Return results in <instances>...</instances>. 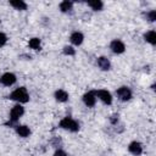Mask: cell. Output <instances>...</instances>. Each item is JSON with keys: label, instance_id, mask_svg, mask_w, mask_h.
<instances>
[{"label": "cell", "instance_id": "10", "mask_svg": "<svg viewBox=\"0 0 156 156\" xmlns=\"http://www.w3.org/2000/svg\"><path fill=\"white\" fill-rule=\"evenodd\" d=\"M69 40H71V43H72L73 45L79 46V45H82V43H83V40H84V35H83L82 32L76 30V32H73V33L69 35Z\"/></svg>", "mask_w": 156, "mask_h": 156}, {"label": "cell", "instance_id": "19", "mask_svg": "<svg viewBox=\"0 0 156 156\" xmlns=\"http://www.w3.org/2000/svg\"><path fill=\"white\" fill-rule=\"evenodd\" d=\"M144 16H145V18H146L147 21H150V22L156 21V11H155V10H150V11H147L146 13H144Z\"/></svg>", "mask_w": 156, "mask_h": 156}, {"label": "cell", "instance_id": "24", "mask_svg": "<svg viewBox=\"0 0 156 156\" xmlns=\"http://www.w3.org/2000/svg\"><path fill=\"white\" fill-rule=\"evenodd\" d=\"M52 143H54L55 146H60V144H61V139H60V138H58V139H55Z\"/></svg>", "mask_w": 156, "mask_h": 156}, {"label": "cell", "instance_id": "8", "mask_svg": "<svg viewBox=\"0 0 156 156\" xmlns=\"http://www.w3.org/2000/svg\"><path fill=\"white\" fill-rule=\"evenodd\" d=\"M83 102H84V105L85 106H88V107H93V106H95V104H96V94H95V91H93V90H90V91H87L84 95H83Z\"/></svg>", "mask_w": 156, "mask_h": 156}, {"label": "cell", "instance_id": "12", "mask_svg": "<svg viewBox=\"0 0 156 156\" xmlns=\"http://www.w3.org/2000/svg\"><path fill=\"white\" fill-rule=\"evenodd\" d=\"M96 63H98L99 68L102 69V71H108V69L111 68V62H110V60H108L107 57H105V56H100V57H98Z\"/></svg>", "mask_w": 156, "mask_h": 156}, {"label": "cell", "instance_id": "7", "mask_svg": "<svg viewBox=\"0 0 156 156\" xmlns=\"http://www.w3.org/2000/svg\"><path fill=\"white\" fill-rule=\"evenodd\" d=\"M16 80H17L16 76H15L13 73H11V72H6V73H4V74L0 77V84H2V85H5V87H11V85H13V84L16 83Z\"/></svg>", "mask_w": 156, "mask_h": 156}, {"label": "cell", "instance_id": "18", "mask_svg": "<svg viewBox=\"0 0 156 156\" xmlns=\"http://www.w3.org/2000/svg\"><path fill=\"white\" fill-rule=\"evenodd\" d=\"M28 45L30 49L33 50H40V46H41V41L39 38H30L29 41H28Z\"/></svg>", "mask_w": 156, "mask_h": 156}, {"label": "cell", "instance_id": "20", "mask_svg": "<svg viewBox=\"0 0 156 156\" xmlns=\"http://www.w3.org/2000/svg\"><path fill=\"white\" fill-rule=\"evenodd\" d=\"M63 54L67 55V56H73L76 54V49H73V46H69V45H66L63 48Z\"/></svg>", "mask_w": 156, "mask_h": 156}, {"label": "cell", "instance_id": "17", "mask_svg": "<svg viewBox=\"0 0 156 156\" xmlns=\"http://www.w3.org/2000/svg\"><path fill=\"white\" fill-rule=\"evenodd\" d=\"M87 4H88V6H89L91 10H94V11H100V10H102V7H104V2L100 1V0L88 1Z\"/></svg>", "mask_w": 156, "mask_h": 156}, {"label": "cell", "instance_id": "13", "mask_svg": "<svg viewBox=\"0 0 156 156\" xmlns=\"http://www.w3.org/2000/svg\"><path fill=\"white\" fill-rule=\"evenodd\" d=\"M54 96H55L56 101H58V102H66L68 100V98H69L68 96V93L66 90H63V89H57L55 91Z\"/></svg>", "mask_w": 156, "mask_h": 156}, {"label": "cell", "instance_id": "11", "mask_svg": "<svg viewBox=\"0 0 156 156\" xmlns=\"http://www.w3.org/2000/svg\"><path fill=\"white\" fill-rule=\"evenodd\" d=\"M16 128V133L17 135H20L21 138H27L30 135V129L28 126H24V124H17L15 126Z\"/></svg>", "mask_w": 156, "mask_h": 156}, {"label": "cell", "instance_id": "14", "mask_svg": "<svg viewBox=\"0 0 156 156\" xmlns=\"http://www.w3.org/2000/svg\"><path fill=\"white\" fill-rule=\"evenodd\" d=\"M144 40H145L146 43L151 44V45H155V44H156V32H155L154 29L146 32V33L144 34Z\"/></svg>", "mask_w": 156, "mask_h": 156}, {"label": "cell", "instance_id": "15", "mask_svg": "<svg viewBox=\"0 0 156 156\" xmlns=\"http://www.w3.org/2000/svg\"><path fill=\"white\" fill-rule=\"evenodd\" d=\"M73 9V2L72 1H68V0H65L60 4V11L61 12H65V13H68L71 12Z\"/></svg>", "mask_w": 156, "mask_h": 156}, {"label": "cell", "instance_id": "23", "mask_svg": "<svg viewBox=\"0 0 156 156\" xmlns=\"http://www.w3.org/2000/svg\"><path fill=\"white\" fill-rule=\"evenodd\" d=\"M110 121H111L112 124H117V122H118V115H113Z\"/></svg>", "mask_w": 156, "mask_h": 156}, {"label": "cell", "instance_id": "9", "mask_svg": "<svg viewBox=\"0 0 156 156\" xmlns=\"http://www.w3.org/2000/svg\"><path fill=\"white\" fill-rule=\"evenodd\" d=\"M128 150H129V152H130L132 155H134V156H140V155L143 154V145H141L139 141L134 140V141H132V143L128 145Z\"/></svg>", "mask_w": 156, "mask_h": 156}, {"label": "cell", "instance_id": "2", "mask_svg": "<svg viewBox=\"0 0 156 156\" xmlns=\"http://www.w3.org/2000/svg\"><path fill=\"white\" fill-rule=\"evenodd\" d=\"M58 126H60V128L66 129V130L72 132V133H76V132L79 130V123H78L74 118H72V117H69V116L63 117V118L60 121Z\"/></svg>", "mask_w": 156, "mask_h": 156}, {"label": "cell", "instance_id": "1", "mask_svg": "<svg viewBox=\"0 0 156 156\" xmlns=\"http://www.w3.org/2000/svg\"><path fill=\"white\" fill-rule=\"evenodd\" d=\"M10 99L16 101L17 104H26L29 100V94L24 87H20L10 94Z\"/></svg>", "mask_w": 156, "mask_h": 156}, {"label": "cell", "instance_id": "5", "mask_svg": "<svg viewBox=\"0 0 156 156\" xmlns=\"http://www.w3.org/2000/svg\"><path fill=\"white\" fill-rule=\"evenodd\" d=\"M95 94H96V98H98L101 102H104L105 105H111V104H112V95H111V93H110L108 90H106V89H100V90H96Z\"/></svg>", "mask_w": 156, "mask_h": 156}, {"label": "cell", "instance_id": "6", "mask_svg": "<svg viewBox=\"0 0 156 156\" xmlns=\"http://www.w3.org/2000/svg\"><path fill=\"white\" fill-rule=\"evenodd\" d=\"M110 49H111V51H112L113 54L119 55V54H123V52L126 51V45H124V43H123L122 40H119V39H115V40L111 41V44H110Z\"/></svg>", "mask_w": 156, "mask_h": 156}, {"label": "cell", "instance_id": "16", "mask_svg": "<svg viewBox=\"0 0 156 156\" xmlns=\"http://www.w3.org/2000/svg\"><path fill=\"white\" fill-rule=\"evenodd\" d=\"M10 5H11L13 9L20 10V11L27 9V4H26L23 0H12V1H10Z\"/></svg>", "mask_w": 156, "mask_h": 156}, {"label": "cell", "instance_id": "3", "mask_svg": "<svg viewBox=\"0 0 156 156\" xmlns=\"http://www.w3.org/2000/svg\"><path fill=\"white\" fill-rule=\"evenodd\" d=\"M23 113H24V107L21 104H16L10 111V117H9L10 118V123L15 124L17 121H20V118L23 116Z\"/></svg>", "mask_w": 156, "mask_h": 156}, {"label": "cell", "instance_id": "22", "mask_svg": "<svg viewBox=\"0 0 156 156\" xmlns=\"http://www.w3.org/2000/svg\"><path fill=\"white\" fill-rule=\"evenodd\" d=\"M54 156H68V155L66 154V151H63V150H61V149H57V150L55 151Z\"/></svg>", "mask_w": 156, "mask_h": 156}, {"label": "cell", "instance_id": "21", "mask_svg": "<svg viewBox=\"0 0 156 156\" xmlns=\"http://www.w3.org/2000/svg\"><path fill=\"white\" fill-rule=\"evenodd\" d=\"M7 43V35L2 32H0V48L5 46V44Z\"/></svg>", "mask_w": 156, "mask_h": 156}, {"label": "cell", "instance_id": "4", "mask_svg": "<svg viewBox=\"0 0 156 156\" xmlns=\"http://www.w3.org/2000/svg\"><path fill=\"white\" fill-rule=\"evenodd\" d=\"M116 95L121 101H129L133 96V93H132L130 88H128V87H119L116 90Z\"/></svg>", "mask_w": 156, "mask_h": 156}]
</instances>
